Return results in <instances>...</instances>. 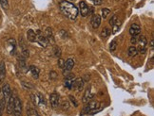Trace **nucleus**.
<instances>
[{
    "label": "nucleus",
    "instance_id": "1",
    "mask_svg": "<svg viewBox=\"0 0 154 116\" xmlns=\"http://www.w3.org/2000/svg\"><path fill=\"white\" fill-rule=\"evenodd\" d=\"M59 7L66 17H68L70 20L76 19L77 15H78V8L75 7L74 4L67 1V0H63L59 3Z\"/></svg>",
    "mask_w": 154,
    "mask_h": 116
},
{
    "label": "nucleus",
    "instance_id": "2",
    "mask_svg": "<svg viewBox=\"0 0 154 116\" xmlns=\"http://www.w3.org/2000/svg\"><path fill=\"white\" fill-rule=\"evenodd\" d=\"M100 107V103L97 101H88V104L86 105L85 108L83 109V113H88L90 112V114H94L95 112H98L101 110Z\"/></svg>",
    "mask_w": 154,
    "mask_h": 116
},
{
    "label": "nucleus",
    "instance_id": "3",
    "mask_svg": "<svg viewBox=\"0 0 154 116\" xmlns=\"http://www.w3.org/2000/svg\"><path fill=\"white\" fill-rule=\"evenodd\" d=\"M14 116L22 115V103L18 96H14V104H13V112Z\"/></svg>",
    "mask_w": 154,
    "mask_h": 116
},
{
    "label": "nucleus",
    "instance_id": "4",
    "mask_svg": "<svg viewBox=\"0 0 154 116\" xmlns=\"http://www.w3.org/2000/svg\"><path fill=\"white\" fill-rule=\"evenodd\" d=\"M137 44H138V48H137V51L140 52V53H145V46H147V38H145V36H141L138 40H137Z\"/></svg>",
    "mask_w": 154,
    "mask_h": 116
},
{
    "label": "nucleus",
    "instance_id": "5",
    "mask_svg": "<svg viewBox=\"0 0 154 116\" xmlns=\"http://www.w3.org/2000/svg\"><path fill=\"white\" fill-rule=\"evenodd\" d=\"M35 33H36V42H38V44L41 45V46L47 47L48 46V44L47 38H46L45 36H43L42 34L40 33V31H37V32H35Z\"/></svg>",
    "mask_w": 154,
    "mask_h": 116
},
{
    "label": "nucleus",
    "instance_id": "6",
    "mask_svg": "<svg viewBox=\"0 0 154 116\" xmlns=\"http://www.w3.org/2000/svg\"><path fill=\"white\" fill-rule=\"evenodd\" d=\"M6 103H7V106H6V110H7V113H8V114H13V104H14V95L11 94Z\"/></svg>",
    "mask_w": 154,
    "mask_h": 116
},
{
    "label": "nucleus",
    "instance_id": "7",
    "mask_svg": "<svg viewBox=\"0 0 154 116\" xmlns=\"http://www.w3.org/2000/svg\"><path fill=\"white\" fill-rule=\"evenodd\" d=\"M1 93H2V95H3V98H4V100H5L6 102H7V100L9 99V97H10V95L11 94V87H10V85H9L8 83H6V84L3 85Z\"/></svg>",
    "mask_w": 154,
    "mask_h": 116
},
{
    "label": "nucleus",
    "instance_id": "8",
    "mask_svg": "<svg viewBox=\"0 0 154 116\" xmlns=\"http://www.w3.org/2000/svg\"><path fill=\"white\" fill-rule=\"evenodd\" d=\"M90 25L94 29L98 28L101 25V16L99 14H93V16L91 17V20H90Z\"/></svg>",
    "mask_w": 154,
    "mask_h": 116
},
{
    "label": "nucleus",
    "instance_id": "9",
    "mask_svg": "<svg viewBox=\"0 0 154 116\" xmlns=\"http://www.w3.org/2000/svg\"><path fill=\"white\" fill-rule=\"evenodd\" d=\"M74 80H75V76L74 75H70V76H67L65 78V81H64V85L66 88L68 89L71 90L73 87V83H74Z\"/></svg>",
    "mask_w": 154,
    "mask_h": 116
},
{
    "label": "nucleus",
    "instance_id": "10",
    "mask_svg": "<svg viewBox=\"0 0 154 116\" xmlns=\"http://www.w3.org/2000/svg\"><path fill=\"white\" fill-rule=\"evenodd\" d=\"M79 7H80V12H81V15L83 17L88 16V14L90 13V7L87 5V3L85 1H81L79 4Z\"/></svg>",
    "mask_w": 154,
    "mask_h": 116
},
{
    "label": "nucleus",
    "instance_id": "11",
    "mask_svg": "<svg viewBox=\"0 0 154 116\" xmlns=\"http://www.w3.org/2000/svg\"><path fill=\"white\" fill-rule=\"evenodd\" d=\"M84 83H85V81L83 78H75L72 89H75L76 91L80 92V91H82L83 88H84Z\"/></svg>",
    "mask_w": 154,
    "mask_h": 116
},
{
    "label": "nucleus",
    "instance_id": "12",
    "mask_svg": "<svg viewBox=\"0 0 154 116\" xmlns=\"http://www.w3.org/2000/svg\"><path fill=\"white\" fill-rule=\"evenodd\" d=\"M59 100H60V97L57 93H53L50 95V105L52 106V108H56L57 106H58Z\"/></svg>",
    "mask_w": 154,
    "mask_h": 116
},
{
    "label": "nucleus",
    "instance_id": "13",
    "mask_svg": "<svg viewBox=\"0 0 154 116\" xmlns=\"http://www.w3.org/2000/svg\"><path fill=\"white\" fill-rule=\"evenodd\" d=\"M141 33V27L139 25L137 24H132L129 28V34L131 36H137Z\"/></svg>",
    "mask_w": 154,
    "mask_h": 116
},
{
    "label": "nucleus",
    "instance_id": "14",
    "mask_svg": "<svg viewBox=\"0 0 154 116\" xmlns=\"http://www.w3.org/2000/svg\"><path fill=\"white\" fill-rule=\"evenodd\" d=\"M92 97H93V94L90 93V87H88V89L86 90L85 94H84V96H83L82 101L84 102V103H88V102L90 101V99H92Z\"/></svg>",
    "mask_w": 154,
    "mask_h": 116
},
{
    "label": "nucleus",
    "instance_id": "15",
    "mask_svg": "<svg viewBox=\"0 0 154 116\" xmlns=\"http://www.w3.org/2000/svg\"><path fill=\"white\" fill-rule=\"evenodd\" d=\"M6 76V66L5 62L1 61L0 62V83H2V81L4 80Z\"/></svg>",
    "mask_w": 154,
    "mask_h": 116
},
{
    "label": "nucleus",
    "instance_id": "16",
    "mask_svg": "<svg viewBox=\"0 0 154 116\" xmlns=\"http://www.w3.org/2000/svg\"><path fill=\"white\" fill-rule=\"evenodd\" d=\"M74 64H75V62H74V59H67V61H65L64 69L68 72V71H70V70L74 67Z\"/></svg>",
    "mask_w": 154,
    "mask_h": 116
},
{
    "label": "nucleus",
    "instance_id": "17",
    "mask_svg": "<svg viewBox=\"0 0 154 116\" xmlns=\"http://www.w3.org/2000/svg\"><path fill=\"white\" fill-rule=\"evenodd\" d=\"M46 38H47L48 42H50L51 44L54 42V38H53V33H52V29L50 27H48L46 29Z\"/></svg>",
    "mask_w": 154,
    "mask_h": 116
},
{
    "label": "nucleus",
    "instance_id": "18",
    "mask_svg": "<svg viewBox=\"0 0 154 116\" xmlns=\"http://www.w3.org/2000/svg\"><path fill=\"white\" fill-rule=\"evenodd\" d=\"M27 38L28 40L30 42H36V33L34 32L33 30H28V32H27Z\"/></svg>",
    "mask_w": 154,
    "mask_h": 116
},
{
    "label": "nucleus",
    "instance_id": "19",
    "mask_svg": "<svg viewBox=\"0 0 154 116\" xmlns=\"http://www.w3.org/2000/svg\"><path fill=\"white\" fill-rule=\"evenodd\" d=\"M137 54H138V51H137V47L135 46H129L127 50V55L129 57H135Z\"/></svg>",
    "mask_w": 154,
    "mask_h": 116
},
{
    "label": "nucleus",
    "instance_id": "20",
    "mask_svg": "<svg viewBox=\"0 0 154 116\" xmlns=\"http://www.w3.org/2000/svg\"><path fill=\"white\" fill-rule=\"evenodd\" d=\"M30 71H31V75H33V76L35 79L38 78V76H39V69L37 67L35 66H31L30 67Z\"/></svg>",
    "mask_w": 154,
    "mask_h": 116
},
{
    "label": "nucleus",
    "instance_id": "21",
    "mask_svg": "<svg viewBox=\"0 0 154 116\" xmlns=\"http://www.w3.org/2000/svg\"><path fill=\"white\" fill-rule=\"evenodd\" d=\"M110 28H108V27H105V28H103L102 31H101V33H100V36H101V38H107V37L110 36Z\"/></svg>",
    "mask_w": 154,
    "mask_h": 116
},
{
    "label": "nucleus",
    "instance_id": "22",
    "mask_svg": "<svg viewBox=\"0 0 154 116\" xmlns=\"http://www.w3.org/2000/svg\"><path fill=\"white\" fill-rule=\"evenodd\" d=\"M37 96H38V105H40V106H45L46 105V101H45V98L44 96H43V94H41V93H37Z\"/></svg>",
    "mask_w": 154,
    "mask_h": 116
},
{
    "label": "nucleus",
    "instance_id": "23",
    "mask_svg": "<svg viewBox=\"0 0 154 116\" xmlns=\"http://www.w3.org/2000/svg\"><path fill=\"white\" fill-rule=\"evenodd\" d=\"M27 115L28 116H39V114L37 113V111L34 109H29L27 110Z\"/></svg>",
    "mask_w": 154,
    "mask_h": 116
},
{
    "label": "nucleus",
    "instance_id": "24",
    "mask_svg": "<svg viewBox=\"0 0 154 116\" xmlns=\"http://www.w3.org/2000/svg\"><path fill=\"white\" fill-rule=\"evenodd\" d=\"M110 10H108V8H103L102 10V18H104V19H106L107 17L110 15Z\"/></svg>",
    "mask_w": 154,
    "mask_h": 116
},
{
    "label": "nucleus",
    "instance_id": "25",
    "mask_svg": "<svg viewBox=\"0 0 154 116\" xmlns=\"http://www.w3.org/2000/svg\"><path fill=\"white\" fill-rule=\"evenodd\" d=\"M116 47H117V42L115 41V40H113V41L111 42L110 44V51H114L116 49Z\"/></svg>",
    "mask_w": 154,
    "mask_h": 116
},
{
    "label": "nucleus",
    "instance_id": "26",
    "mask_svg": "<svg viewBox=\"0 0 154 116\" xmlns=\"http://www.w3.org/2000/svg\"><path fill=\"white\" fill-rule=\"evenodd\" d=\"M0 4H1L2 8L7 10L9 8V3H8V0H0Z\"/></svg>",
    "mask_w": 154,
    "mask_h": 116
},
{
    "label": "nucleus",
    "instance_id": "27",
    "mask_svg": "<svg viewBox=\"0 0 154 116\" xmlns=\"http://www.w3.org/2000/svg\"><path fill=\"white\" fill-rule=\"evenodd\" d=\"M116 23H117V16L116 15H112V17H111L110 20V25H111V27H113Z\"/></svg>",
    "mask_w": 154,
    "mask_h": 116
},
{
    "label": "nucleus",
    "instance_id": "28",
    "mask_svg": "<svg viewBox=\"0 0 154 116\" xmlns=\"http://www.w3.org/2000/svg\"><path fill=\"white\" fill-rule=\"evenodd\" d=\"M29 56H30V54H29V50L24 48V49L22 50V57L24 59H27V58H29Z\"/></svg>",
    "mask_w": 154,
    "mask_h": 116
},
{
    "label": "nucleus",
    "instance_id": "29",
    "mask_svg": "<svg viewBox=\"0 0 154 116\" xmlns=\"http://www.w3.org/2000/svg\"><path fill=\"white\" fill-rule=\"evenodd\" d=\"M54 56L57 57V58L61 56V49L59 47H55V49H54Z\"/></svg>",
    "mask_w": 154,
    "mask_h": 116
},
{
    "label": "nucleus",
    "instance_id": "30",
    "mask_svg": "<svg viewBox=\"0 0 154 116\" xmlns=\"http://www.w3.org/2000/svg\"><path fill=\"white\" fill-rule=\"evenodd\" d=\"M58 66L61 68V69H64L65 66V61L63 59H58Z\"/></svg>",
    "mask_w": 154,
    "mask_h": 116
},
{
    "label": "nucleus",
    "instance_id": "31",
    "mask_svg": "<svg viewBox=\"0 0 154 116\" xmlns=\"http://www.w3.org/2000/svg\"><path fill=\"white\" fill-rule=\"evenodd\" d=\"M70 100L71 101V103L73 104V106H74V107H77V106H78V102L76 101V99L74 98L72 95H70Z\"/></svg>",
    "mask_w": 154,
    "mask_h": 116
},
{
    "label": "nucleus",
    "instance_id": "32",
    "mask_svg": "<svg viewBox=\"0 0 154 116\" xmlns=\"http://www.w3.org/2000/svg\"><path fill=\"white\" fill-rule=\"evenodd\" d=\"M50 79H56V78H57L56 72H54V71H51V72L50 73Z\"/></svg>",
    "mask_w": 154,
    "mask_h": 116
},
{
    "label": "nucleus",
    "instance_id": "33",
    "mask_svg": "<svg viewBox=\"0 0 154 116\" xmlns=\"http://www.w3.org/2000/svg\"><path fill=\"white\" fill-rule=\"evenodd\" d=\"M130 44H134L135 45L136 44H137V38H136V36H132L131 37V39H130Z\"/></svg>",
    "mask_w": 154,
    "mask_h": 116
},
{
    "label": "nucleus",
    "instance_id": "34",
    "mask_svg": "<svg viewBox=\"0 0 154 116\" xmlns=\"http://www.w3.org/2000/svg\"><path fill=\"white\" fill-rule=\"evenodd\" d=\"M91 1H92V2H93V4H94V5H96V6L101 5L102 3H103V0H91Z\"/></svg>",
    "mask_w": 154,
    "mask_h": 116
},
{
    "label": "nucleus",
    "instance_id": "35",
    "mask_svg": "<svg viewBox=\"0 0 154 116\" xmlns=\"http://www.w3.org/2000/svg\"><path fill=\"white\" fill-rule=\"evenodd\" d=\"M22 85H23L24 87H26V88H33V86H31V85H29V84L27 85V84H26V82H23Z\"/></svg>",
    "mask_w": 154,
    "mask_h": 116
}]
</instances>
